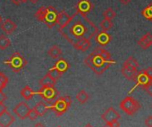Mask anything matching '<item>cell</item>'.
<instances>
[{"mask_svg": "<svg viewBox=\"0 0 152 127\" xmlns=\"http://www.w3.org/2000/svg\"><path fill=\"white\" fill-rule=\"evenodd\" d=\"M59 33L72 45L81 39H91L99 32V28L87 17V15L76 12L71 15L69 22L58 29Z\"/></svg>", "mask_w": 152, "mask_h": 127, "instance_id": "1", "label": "cell"}, {"mask_svg": "<svg viewBox=\"0 0 152 127\" xmlns=\"http://www.w3.org/2000/svg\"><path fill=\"white\" fill-rule=\"evenodd\" d=\"M84 63L95 74L102 75L111 65L115 64V60H112L108 51L99 46L85 58Z\"/></svg>", "mask_w": 152, "mask_h": 127, "instance_id": "2", "label": "cell"}, {"mask_svg": "<svg viewBox=\"0 0 152 127\" xmlns=\"http://www.w3.org/2000/svg\"><path fill=\"white\" fill-rule=\"evenodd\" d=\"M57 15H58V12L52 6H42L38 9V11L34 14L35 18H37L39 22L45 23L49 29L53 28L56 24Z\"/></svg>", "mask_w": 152, "mask_h": 127, "instance_id": "3", "label": "cell"}, {"mask_svg": "<svg viewBox=\"0 0 152 127\" xmlns=\"http://www.w3.org/2000/svg\"><path fill=\"white\" fill-rule=\"evenodd\" d=\"M4 63L7 64L14 72H19L26 66L27 60L20 52H15L10 56L7 60L4 61Z\"/></svg>", "mask_w": 152, "mask_h": 127, "instance_id": "4", "label": "cell"}, {"mask_svg": "<svg viewBox=\"0 0 152 127\" xmlns=\"http://www.w3.org/2000/svg\"><path fill=\"white\" fill-rule=\"evenodd\" d=\"M72 104V99L70 96H64L57 98L52 104L51 109L55 112L56 116H60L64 114Z\"/></svg>", "mask_w": 152, "mask_h": 127, "instance_id": "5", "label": "cell"}, {"mask_svg": "<svg viewBox=\"0 0 152 127\" xmlns=\"http://www.w3.org/2000/svg\"><path fill=\"white\" fill-rule=\"evenodd\" d=\"M120 108L123 111H124L127 115L132 116L140 108V104L133 97L127 96L121 101Z\"/></svg>", "mask_w": 152, "mask_h": 127, "instance_id": "6", "label": "cell"}, {"mask_svg": "<svg viewBox=\"0 0 152 127\" xmlns=\"http://www.w3.org/2000/svg\"><path fill=\"white\" fill-rule=\"evenodd\" d=\"M41 98L48 103L52 104L59 95V93L55 88V86H42L40 90L37 93Z\"/></svg>", "mask_w": 152, "mask_h": 127, "instance_id": "7", "label": "cell"}, {"mask_svg": "<svg viewBox=\"0 0 152 127\" xmlns=\"http://www.w3.org/2000/svg\"><path fill=\"white\" fill-rule=\"evenodd\" d=\"M31 108L29 107V105L24 102H19L14 108V112L15 114L21 119H25L26 117H28V115L30 113Z\"/></svg>", "mask_w": 152, "mask_h": 127, "instance_id": "8", "label": "cell"}, {"mask_svg": "<svg viewBox=\"0 0 152 127\" xmlns=\"http://www.w3.org/2000/svg\"><path fill=\"white\" fill-rule=\"evenodd\" d=\"M75 8H76V12L86 15L92 10L93 5L91 2V0H79Z\"/></svg>", "mask_w": 152, "mask_h": 127, "instance_id": "9", "label": "cell"}, {"mask_svg": "<svg viewBox=\"0 0 152 127\" xmlns=\"http://www.w3.org/2000/svg\"><path fill=\"white\" fill-rule=\"evenodd\" d=\"M15 121V116L7 110L0 114V126L1 127H9Z\"/></svg>", "mask_w": 152, "mask_h": 127, "instance_id": "10", "label": "cell"}, {"mask_svg": "<svg viewBox=\"0 0 152 127\" xmlns=\"http://www.w3.org/2000/svg\"><path fill=\"white\" fill-rule=\"evenodd\" d=\"M134 82L136 83V85H140L142 87V86L151 83L152 82V77H149L145 72V70H143L139 71V73L136 76V78H135Z\"/></svg>", "mask_w": 152, "mask_h": 127, "instance_id": "11", "label": "cell"}, {"mask_svg": "<svg viewBox=\"0 0 152 127\" xmlns=\"http://www.w3.org/2000/svg\"><path fill=\"white\" fill-rule=\"evenodd\" d=\"M101 118L106 122H111L113 120H118L120 118V114L114 108H107L102 115H101Z\"/></svg>", "mask_w": 152, "mask_h": 127, "instance_id": "12", "label": "cell"}, {"mask_svg": "<svg viewBox=\"0 0 152 127\" xmlns=\"http://www.w3.org/2000/svg\"><path fill=\"white\" fill-rule=\"evenodd\" d=\"M112 40V37L111 35H109L107 32L106 31H99L98 34L95 36V41L100 45V46H105L107 45L108 43H110V41Z\"/></svg>", "mask_w": 152, "mask_h": 127, "instance_id": "13", "label": "cell"}, {"mask_svg": "<svg viewBox=\"0 0 152 127\" xmlns=\"http://www.w3.org/2000/svg\"><path fill=\"white\" fill-rule=\"evenodd\" d=\"M137 44L143 50L148 49L152 45V34L150 32H147L137 41Z\"/></svg>", "mask_w": 152, "mask_h": 127, "instance_id": "14", "label": "cell"}, {"mask_svg": "<svg viewBox=\"0 0 152 127\" xmlns=\"http://www.w3.org/2000/svg\"><path fill=\"white\" fill-rule=\"evenodd\" d=\"M16 28H17L16 24L10 19H6L1 23V29L7 35H10V34L14 33L15 31Z\"/></svg>", "mask_w": 152, "mask_h": 127, "instance_id": "15", "label": "cell"}, {"mask_svg": "<svg viewBox=\"0 0 152 127\" xmlns=\"http://www.w3.org/2000/svg\"><path fill=\"white\" fill-rule=\"evenodd\" d=\"M121 72H122L123 76L126 79L132 80V81H134L135 80L136 76L139 73V71L137 70V69L131 68V67H126V66H123V68L121 70Z\"/></svg>", "mask_w": 152, "mask_h": 127, "instance_id": "16", "label": "cell"}, {"mask_svg": "<svg viewBox=\"0 0 152 127\" xmlns=\"http://www.w3.org/2000/svg\"><path fill=\"white\" fill-rule=\"evenodd\" d=\"M70 19H71V15H69L65 11L59 12L56 20V24L59 26V29H63L69 22Z\"/></svg>", "mask_w": 152, "mask_h": 127, "instance_id": "17", "label": "cell"}, {"mask_svg": "<svg viewBox=\"0 0 152 127\" xmlns=\"http://www.w3.org/2000/svg\"><path fill=\"white\" fill-rule=\"evenodd\" d=\"M70 65H69V63L66 60L63 59V58H60L56 60V62L55 63V65H54V68L58 70L61 73H64L68 70Z\"/></svg>", "mask_w": 152, "mask_h": 127, "instance_id": "18", "label": "cell"}, {"mask_svg": "<svg viewBox=\"0 0 152 127\" xmlns=\"http://www.w3.org/2000/svg\"><path fill=\"white\" fill-rule=\"evenodd\" d=\"M48 54L49 57H51L52 59L54 60H58L61 58V55H62V49L60 46L56 45V44H54L53 46H51L49 48V50L48 51Z\"/></svg>", "mask_w": 152, "mask_h": 127, "instance_id": "19", "label": "cell"}, {"mask_svg": "<svg viewBox=\"0 0 152 127\" xmlns=\"http://www.w3.org/2000/svg\"><path fill=\"white\" fill-rule=\"evenodd\" d=\"M56 83V80L52 77L48 73L47 75H45L40 80H39V85L42 86H55Z\"/></svg>", "mask_w": 152, "mask_h": 127, "instance_id": "20", "label": "cell"}, {"mask_svg": "<svg viewBox=\"0 0 152 127\" xmlns=\"http://www.w3.org/2000/svg\"><path fill=\"white\" fill-rule=\"evenodd\" d=\"M33 108L37 111L39 116H43L47 113V111L48 109V107L44 101H39L33 107Z\"/></svg>", "mask_w": 152, "mask_h": 127, "instance_id": "21", "label": "cell"}, {"mask_svg": "<svg viewBox=\"0 0 152 127\" xmlns=\"http://www.w3.org/2000/svg\"><path fill=\"white\" fill-rule=\"evenodd\" d=\"M20 93H21V95H22L26 100H31V99L33 97V95L35 94V93L32 91V89H31L30 86H28V85L24 86V87L21 90Z\"/></svg>", "mask_w": 152, "mask_h": 127, "instance_id": "22", "label": "cell"}, {"mask_svg": "<svg viewBox=\"0 0 152 127\" xmlns=\"http://www.w3.org/2000/svg\"><path fill=\"white\" fill-rule=\"evenodd\" d=\"M114 24L112 20H107V19H103L100 22H99V27L101 29V30L107 32L108 30H110L113 28Z\"/></svg>", "mask_w": 152, "mask_h": 127, "instance_id": "23", "label": "cell"}, {"mask_svg": "<svg viewBox=\"0 0 152 127\" xmlns=\"http://www.w3.org/2000/svg\"><path fill=\"white\" fill-rule=\"evenodd\" d=\"M141 14L145 19L152 22V2L149 3L146 7H144V9L141 11Z\"/></svg>", "mask_w": 152, "mask_h": 127, "instance_id": "24", "label": "cell"}, {"mask_svg": "<svg viewBox=\"0 0 152 127\" xmlns=\"http://www.w3.org/2000/svg\"><path fill=\"white\" fill-rule=\"evenodd\" d=\"M76 100H77L80 103L84 104L89 100V94L86 93L85 90H81L79 93L76 94Z\"/></svg>", "mask_w": 152, "mask_h": 127, "instance_id": "25", "label": "cell"}, {"mask_svg": "<svg viewBox=\"0 0 152 127\" xmlns=\"http://www.w3.org/2000/svg\"><path fill=\"white\" fill-rule=\"evenodd\" d=\"M123 66H126V67H131V68H134V69H138L139 67V62L137 61V60L133 57V56H130L127 58V60L124 62Z\"/></svg>", "mask_w": 152, "mask_h": 127, "instance_id": "26", "label": "cell"}, {"mask_svg": "<svg viewBox=\"0 0 152 127\" xmlns=\"http://www.w3.org/2000/svg\"><path fill=\"white\" fill-rule=\"evenodd\" d=\"M10 44H11V41H10V39L7 36H5V35H0V49H1V50H5Z\"/></svg>", "mask_w": 152, "mask_h": 127, "instance_id": "27", "label": "cell"}, {"mask_svg": "<svg viewBox=\"0 0 152 127\" xmlns=\"http://www.w3.org/2000/svg\"><path fill=\"white\" fill-rule=\"evenodd\" d=\"M103 16H104V19H107V20H112L114 19L115 16H116V13L115 11L111 8V7H108L107 8L104 12H103Z\"/></svg>", "mask_w": 152, "mask_h": 127, "instance_id": "28", "label": "cell"}, {"mask_svg": "<svg viewBox=\"0 0 152 127\" xmlns=\"http://www.w3.org/2000/svg\"><path fill=\"white\" fill-rule=\"evenodd\" d=\"M8 83V77L2 72H0V90L6 88Z\"/></svg>", "mask_w": 152, "mask_h": 127, "instance_id": "29", "label": "cell"}, {"mask_svg": "<svg viewBox=\"0 0 152 127\" xmlns=\"http://www.w3.org/2000/svg\"><path fill=\"white\" fill-rule=\"evenodd\" d=\"M52 77H54L56 80H57V79H59L61 77H62V75H63V73H61L58 70H56V69H55L54 67L53 68H51L49 70H48V72Z\"/></svg>", "mask_w": 152, "mask_h": 127, "instance_id": "30", "label": "cell"}, {"mask_svg": "<svg viewBox=\"0 0 152 127\" xmlns=\"http://www.w3.org/2000/svg\"><path fill=\"white\" fill-rule=\"evenodd\" d=\"M149 96H152V82L141 87Z\"/></svg>", "mask_w": 152, "mask_h": 127, "instance_id": "31", "label": "cell"}, {"mask_svg": "<svg viewBox=\"0 0 152 127\" xmlns=\"http://www.w3.org/2000/svg\"><path fill=\"white\" fill-rule=\"evenodd\" d=\"M91 40H90V39H87V40L83 43V46H82V48H81L80 51H82V52H86V51L91 47Z\"/></svg>", "mask_w": 152, "mask_h": 127, "instance_id": "32", "label": "cell"}, {"mask_svg": "<svg viewBox=\"0 0 152 127\" xmlns=\"http://www.w3.org/2000/svg\"><path fill=\"white\" fill-rule=\"evenodd\" d=\"M38 116H39V115H38L37 111H36L34 108H31L30 113H29V115H28V117H29L31 120H35Z\"/></svg>", "mask_w": 152, "mask_h": 127, "instance_id": "33", "label": "cell"}, {"mask_svg": "<svg viewBox=\"0 0 152 127\" xmlns=\"http://www.w3.org/2000/svg\"><path fill=\"white\" fill-rule=\"evenodd\" d=\"M119 126H120V123L117 120H113L111 122L106 123V125H105V127H119Z\"/></svg>", "mask_w": 152, "mask_h": 127, "instance_id": "34", "label": "cell"}, {"mask_svg": "<svg viewBox=\"0 0 152 127\" xmlns=\"http://www.w3.org/2000/svg\"><path fill=\"white\" fill-rule=\"evenodd\" d=\"M145 125L147 127H152V116H148L146 119H145Z\"/></svg>", "mask_w": 152, "mask_h": 127, "instance_id": "35", "label": "cell"}, {"mask_svg": "<svg viewBox=\"0 0 152 127\" xmlns=\"http://www.w3.org/2000/svg\"><path fill=\"white\" fill-rule=\"evenodd\" d=\"M7 100V95L2 92V90H0V103H4Z\"/></svg>", "mask_w": 152, "mask_h": 127, "instance_id": "36", "label": "cell"}, {"mask_svg": "<svg viewBox=\"0 0 152 127\" xmlns=\"http://www.w3.org/2000/svg\"><path fill=\"white\" fill-rule=\"evenodd\" d=\"M144 70H145V72H146L149 77H152V67H148V68H147V69Z\"/></svg>", "mask_w": 152, "mask_h": 127, "instance_id": "37", "label": "cell"}, {"mask_svg": "<svg viewBox=\"0 0 152 127\" xmlns=\"http://www.w3.org/2000/svg\"><path fill=\"white\" fill-rule=\"evenodd\" d=\"M5 110H7V107L4 103H0V114L3 113Z\"/></svg>", "mask_w": 152, "mask_h": 127, "instance_id": "38", "label": "cell"}, {"mask_svg": "<svg viewBox=\"0 0 152 127\" xmlns=\"http://www.w3.org/2000/svg\"><path fill=\"white\" fill-rule=\"evenodd\" d=\"M132 0H119V2L123 5H128Z\"/></svg>", "mask_w": 152, "mask_h": 127, "instance_id": "39", "label": "cell"}, {"mask_svg": "<svg viewBox=\"0 0 152 127\" xmlns=\"http://www.w3.org/2000/svg\"><path fill=\"white\" fill-rule=\"evenodd\" d=\"M11 1H12L15 5H16V6H19L20 4H22V3H23L22 0H11Z\"/></svg>", "mask_w": 152, "mask_h": 127, "instance_id": "40", "label": "cell"}, {"mask_svg": "<svg viewBox=\"0 0 152 127\" xmlns=\"http://www.w3.org/2000/svg\"><path fill=\"white\" fill-rule=\"evenodd\" d=\"M33 127H45V125L43 123H37Z\"/></svg>", "mask_w": 152, "mask_h": 127, "instance_id": "41", "label": "cell"}, {"mask_svg": "<svg viewBox=\"0 0 152 127\" xmlns=\"http://www.w3.org/2000/svg\"><path fill=\"white\" fill-rule=\"evenodd\" d=\"M30 1H31V2L32 4H36V3H37V2L39 1V0H30Z\"/></svg>", "mask_w": 152, "mask_h": 127, "instance_id": "42", "label": "cell"}, {"mask_svg": "<svg viewBox=\"0 0 152 127\" xmlns=\"http://www.w3.org/2000/svg\"><path fill=\"white\" fill-rule=\"evenodd\" d=\"M85 127H93V126H92L91 124H90V123H88V124H87V125H86Z\"/></svg>", "mask_w": 152, "mask_h": 127, "instance_id": "43", "label": "cell"}, {"mask_svg": "<svg viewBox=\"0 0 152 127\" xmlns=\"http://www.w3.org/2000/svg\"><path fill=\"white\" fill-rule=\"evenodd\" d=\"M3 22V21H2V17L0 16V25H1V23Z\"/></svg>", "mask_w": 152, "mask_h": 127, "instance_id": "44", "label": "cell"}, {"mask_svg": "<svg viewBox=\"0 0 152 127\" xmlns=\"http://www.w3.org/2000/svg\"><path fill=\"white\" fill-rule=\"evenodd\" d=\"M22 1H23V3H26L28 0H22Z\"/></svg>", "mask_w": 152, "mask_h": 127, "instance_id": "45", "label": "cell"}, {"mask_svg": "<svg viewBox=\"0 0 152 127\" xmlns=\"http://www.w3.org/2000/svg\"><path fill=\"white\" fill-rule=\"evenodd\" d=\"M0 127H1V126H0Z\"/></svg>", "mask_w": 152, "mask_h": 127, "instance_id": "46", "label": "cell"}]
</instances>
